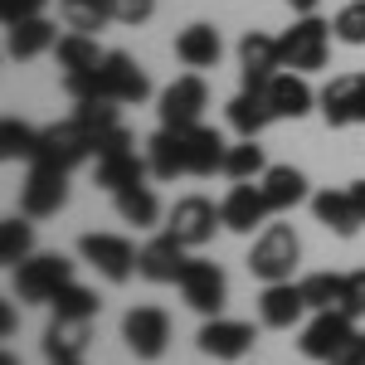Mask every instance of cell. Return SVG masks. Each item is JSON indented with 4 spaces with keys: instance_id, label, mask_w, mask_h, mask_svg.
Wrapping results in <instances>:
<instances>
[{
    "instance_id": "1",
    "label": "cell",
    "mask_w": 365,
    "mask_h": 365,
    "mask_svg": "<svg viewBox=\"0 0 365 365\" xmlns=\"http://www.w3.org/2000/svg\"><path fill=\"white\" fill-rule=\"evenodd\" d=\"M297 258H302V244L292 225H263L249 249V273L258 282H287L297 273Z\"/></svg>"
},
{
    "instance_id": "2",
    "label": "cell",
    "mask_w": 365,
    "mask_h": 365,
    "mask_svg": "<svg viewBox=\"0 0 365 365\" xmlns=\"http://www.w3.org/2000/svg\"><path fill=\"white\" fill-rule=\"evenodd\" d=\"M10 278H15V297L39 307V302H54L73 282V263L63 253H29L20 268H10Z\"/></svg>"
},
{
    "instance_id": "3",
    "label": "cell",
    "mask_w": 365,
    "mask_h": 365,
    "mask_svg": "<svg viewBox=\"0 0 365 365\" xmlns=\"http://www.w3.org/2000/svg\"><path fill=\"white\" fill-rule=\"evenodd\" d=\"M331 25L327 20H317V15H297L292 29H282V68H297V73H317V68H327V58H331Z\"/></svg>"
},
{
    "instance_id": "4",
    "label": "cell",
    "mask_w": 365,
    "mask_h": 365,
    "mask_svg": "<svg viewBox=\"0 0 365 365\" xmlns=\"http://www.w3.org/2000/svg\"><path fill=\"white\" fill-rule=\"evenodd\" d=\"M356 317H346L341 307H331V312H317L307 327H302V356L307 361H322V365H331V361H341V356H351L356 351Z\"/></svg>"
},
{
    "instance_id": "5",
    "label": "cell",
    "mask_w": 365,
    "mask_h": 365,
    "mask_svg": "<svg viewBox=\"0 0 365 365\" xmlns=\"http://www.w3.org/2000/svg\"><path fill=\"white\" fill-rule=\"evenodd\" d=\"M210 108V88L200 73H180L175 83L161 88V98H156V117H161V127L170 132H185V127H195L200 117Z\"/></svg>"
},
{
    "instance_id": "6",
    "label": "cell",
    "mask_w": 365,
    "mask_h": 365,
    "mask_svg": "<svg viewBox=\"0 0 365 365\" xmlns=\"http://www.w3.org/2000/svg\"><path fill=\"white\" fill-rule=\"evenodd\" d=\"M68 205V170L49 161H29V175L20 185V210L29 220H49Z\"/></svg>"
},
{
    "instance_id": "7",
    "label": "cell",
    "mask_w": 365,
    "mask_h": 365,
    "mask_svg": "<svg viewBox=\"0 0 365 365\" xmlns=\"http://www.w3.org/2000/svg\"><path fill=\"white\" fill-rule=\"evenodd\" d=\"M215 229H225V210L205 195H185L170 205V220H166V234H175L185 249H205L215 239Z\"/></svg>"
},
{
    "instance_id": "8",
    "label": "cell",
    "mask_w": 365,
    "mask_h": 365,
    "mask_svg": "<svg viewBox=\"0 0 365 365\" xmlns=\"http://www.w3.org/2000/svg\"><path fill=\"white\" fill-rule=\"evenodd\" d=\"M180 287V297H185V307L200 312V317H220L229 302V278L220 263H210V258H190V268H185V278L175 282Z\"/></svg>"
},
{
    "instance_id": "9",
    "label": "cell",
    "mask_w": 365,
    "mask_h": 365,
    "mask_svg": "<svg viewBox=\"0 0 365 365\" xmlns=\"http://www.w3.org/2000/svg\"><path fill=\"white\" fill-rule=\"evenodd\" d=\"M88 156H98V137L88 132L78 117H63L54 127H44V141H39V161H49V166H83Z\"/></svg>"
},
{
    "instance_id": "10",
    "label": "cell",
    "mask_w": 365,
    "mask_h": 365,
    "mask_svg": "<svg viewBox=\"0 0 365 365\" xmlns=\"http://www.w3.org/2000/svg\"><path fill=\"white\" fill-rule=\"evenodd\" d=\"M98 88H103V98H113V103H146V98H151L146 68H141L132 54H122V49H108L103 68H98Z\"/></svg>"
},
{
    "instance_id": "11",
    "label": "cell",
    "mask_w": 365,
    "mask_h": 365,
    "mask_svg": "<svg viewBox=\"0 0 365 365\" xmlns=\"http://www.w3.org/2000/svg\"><path fill=\"white\" fill-rule=\"evenodd\" d=\"M122 341H127V351L141 356V361H161L166 356V341H170V317L161 307H132L122 317Z\"/></svg>"
},
{
    "instance_id": "12",
    "label": "cell",
    "mask_w": 365,
    "mask_h": 365,
    "mask_svg": "<svg viewBox=\"0 0 365 365\" xmlns=\"http://www.w3.org/2000/svg\"><path fill=\"white\" fill-rule=\"evenodd\" d=\"M78 253H83L108 282H127L137 273V258H141L122 234H83V239H78Z\"/></svg>"
},
{
    "instance_id": "13",
    "label": "cell",
    "mask_w": 365,
    "mask_h": 365,
    "mask_svg": "<svg viewBox=\"0 0 365 365\" xmlns=\"http://www.w3.org/2000/svg\"><path fill=\"white\" fill-rule=\"evenodd\" d=\"M302 312L307 307V297H302V282H263V292H258V322L268 327V331H292L297 322H302Z\"/></svg>"
},
{
    "instance_id": "14",
    "label": "cell",
    "mask_w": 365,
    "mask_h": 365,
    "mask_svg": "<svg viewBox=\"0 0 365 365\" xmlns=\"http://www.w3.org/2000/svg\"><path fill=\"white\" fill-rule=\"evenodd\" d=\"M253 327L249 322H229V317H205V327H200L195 346L205 356H215V361H244L253 351Z\"/></svg>"
},
{
    "instance_id": "15",
    "label": "cell",
    "mask_w": 365,
    "mask_h": 365,
    "mask_svg": "<svg viewBox=\"0 0 365 365\" xmlns=\"http://www.w3.org/2000/svg\"><path fill=\"white\" fill-rule=\"evenodd\" d=\"M185 268H190V253L185 244L175 239V234H156L137 258V273L146 282H156V287H166V282H180L185 278Z\"/></svg>"
},
{
    "instance_id": "16",
    "label": "cell",
    "mask_w": 365,
    "mask_h": 365,
    "mask_svg": "<svg viewBox=\"0 0 365 365\" xmlns=\"http://www.w3.org/2000/svg\"><path fill=\"white\" fill-rule=\"evenodd\" d=\"M365 98V73H336L331 83L317 93V108L327 117V127H356Z\"/></svg>"
},
{
    "instance_id": "17",
    "label": "cell",
    "mask_w": 365,
    "mask_h": 365,
    "mask_svg": "<svg viewBox=\"0 0 365 365\" xmlns=\"http://www.w3.org/2000/svg\"><path fill=\"white\" fill-rule=\"evenodd\" d=\"M282 68V44L263 29H249L239 39V73H244V88H263L273 73Z\"/></svg>"
},
{
    "instance_id": "18",
    "label": "cell",
    "mask_w": 365,
    "mask_h": 365,
    "mask_svg": "<svg viewBox=\"0 0 365 365\" xmlns=\"http://www.w3.org/2000/svg\"><path fill=\"white\" fill-rule=\"evenodd\" d=\"M225 229H234V234H253V229L268 225V200H263V185H253V180H234V190L225 195Z\"/></svg>"
},
{
    "instance_id": "19",
    "label": "cell",
    "mask_w": 365,
    "mask_h": 365,
    "mask_svg": "<svg viewBox=\"0 0 365 365\" xmlns=\"http://www.w3.org/2000/svg\"><path fill=\"white\" fill-rule=\"evenodd\" d=\"M312 215H317V225H327L341 239H356L365 225V215H361V205H356L351 190H317L312 195Z\"/></svg>"
},
{
    "instance_id": "20",
    "label": "cell",
    "mask_w": 365,
    "mask_h": 365,
    "mask_svg": "<svg viewBox=\"0 0 365 365\" xmlns=\"http://www.w3.org/2000/svg\"><path fill=\"white\" fill-rule=\"evenodd\" d=\"M229 127L239 132V137H258L268 122H278V113H273V98H268V88H239L234 98H229Z\"/></svg>"
},
{
    "instance_id": "21",
    "label": "cell",
    "mask_w": 365,
    "mask_h": 365,
    "mask_svg": "<svg viewBox=\"0 0 365 365\" xmlns=\"http://www.w3.org/2000/svg\"><path fill=\"white\" fill-rule=\"evenodd\" d=\"M263 88H268L278 117H292V122H297V117H307L312 108H317V93L307 88V73H297V68H278Z\"/></svg>"
},
{
    "instance_id": "22",
    "label": "cell",
    "mask_w": 365,
    "mask_h": 365,
    "mask_svg": "<svg viewBox=\"0 0 365 365\" xmlns=\"http://www.w3.org/2000/svg\"><path fill=\"white\" fill-rule=\"evenodd\" d=\"M5 54L10 58H39L49 54L58 44V25L54 20H44V15H29V20H15V25H5Z\"/></svg>"
},
{
    "instance_id": "23",
    "label": "cell",
    "mask_w": 365,
    "mask_h": 365,
    "mask_svg": "<svg viewBox=\"0 0 365 365\" xmlns=\"http://www.w3.org/2000/svg\"><path fill=\"white\" fill-rule=\"evenodd\" d=\"M180 141H185V166H190V175H215V170H225L229 146H225V137H220L215 127L195 122V127L180 132Z\"/></svg>"
},
{
    "instance_id": "24",
    "label": "cell",
    "mask_w": 365,
    "mask_h": 365,
    "mask_svg": "<svg viewBox=\"0 0 365 365\" xmlns=\"http://www.w3.org/2000/svg\"><path fill=\"white\" fill-rule=\"evenodd\" d=\"M220 54H225V39H220L215 25H185L175 34V58L185 68H215Z\"/></svg>"
},
{
    "instance_id": "25",
    "label": "cell",
    "mask_w": 365,
    "mask_h": 365,
    "mask_svg": "<svg viewBox=\"0 0 365 365\" xmlns=\"http://www.w3.org/2000/svg\"><path fill=\"white\" fill-rule=\"evenodd\" d=\"M258 185H263V200H268L273 215H287V210H297L307 200V175L297 166H268Z\"/></svg>"
},
{
    "instance_id": "26",
    "label": "cell",
    "mask_w": 365,
    "mask_h": 365,
    "mask_svg": "<svg viewBox=\"0 0 365 365\" xmlns=\"http://www.w3.org/2000/svg\"><path fill=\"white\" fill-rule=\"evenodd\" d=\"M88 341H93V322L54 317L49 331H44V356H49V361H83Z\"/></svg>"
},
{
    "instance_id": "27",
    "label": "cell",
    "mask_w": 365,
    "mask_h": 365,
    "mask_svg": "<svg viewBox=\"0 0 365 365\" xmlns=\"http://www.w3.org/2000/svg\"><path fill=\"white\" fill-rule=\"evenodd\" d=\"M146 175H151V170H146V156H137V146H127V151H103V156H98V170H93V180H98L103 190L137 185Z\"/></svg>"
},
{
    "instance_id": "28",
    "label": "cell",
    "mask_w": 365,
    "mask_h": 365,
    "mask_svg": "<svg viewBox=\"0 0 365 365\" xmlns=\"http://www.w3.org/2000/svg\"><path fill=\"white\" fill-rule=\"evenodd\" d=\"M146 170H151L156 180H175V175H190V166H185V141H180V132L161 127L156 137L146 141Z\"/></svg>"
},
{
    "instance_id": "29",
    "label": "cell",
    "mask_w": 365,
    "mask_h": 365,
    "mask_svg": "<svg viewBox=\"0 0 365 365\" xmlns=\"http://www.w3.org/2000/svg\"><path fill=\"white\" fill-rule=\"evenodd\" d=\"M54 58L63 73H88V68H103V58H108V49L93 39V34H78V29H68L63 39L54 44Z\"/></svg>"
},
{
    "instance_id": "30",
    "label": "cell",
    "mask_w": 365,
    "mask_h": 365,
    "mask_svg": "<svg viewBox=\"0 0 365 365\" xmlns=\"http://www.w3.org/2000/svg\"><path fill=\"white\" fill-rule=\"evenodd\" d=\"M117 200V215L127 220V225H137V229H151L156 220H161V200H156V190L151 185H122V190H113Z\"/></svg>"
},
{
    "instance_id": "31",
    "label": "cell",
    "mask_w": 365,
    "mask_h": 365,
    "mask_svg": "<svg viewBox=\"0 0 365 365\" xmlns=\"http://www.w3.org/2000/svg\"><path fill=\"white\" fill-rule=\"evenodd\" d=\"M39 141H44V127H29L20 117L0 122V156L5 161H39Z\"/></svg>"
},
{
    "instance_id": "32",
    "label": "cell",
    "mask_w": 365,
    "mask_h": 365,
    "mask_svg": "<svg viewBox=\"0 0 365 365\" xmlns=\"http://www.w3.org/2000/svg\"><path fill=\"white\" fill-rule=\"evenodd\" d=\"M58 15L63 25L78 29V34H93L103 25H117L113 20V0H58Z\"/></svg>"
},
{
    "instance_id": "33",
    "label": "cell",
    "mask_w": 365,
    "mask_h": 365,
    "mask_svg": "<svg viewBox=\"0 0 365 365\" xmlns=\"http://www.w3.org/2000/svg\"><path fill=\"white\" fill-rule=\"evenodd\" d=\"M29 253H34V225H29V215H10L0 225V263L20 268Z\"/></svg>"
},
{
    "instance_id": "34",
    "label": "cell",
    "mask_w": 365,
    "mask_h": 365,
    "mask_svg": "<svg viewBox=\"0 0 365 365\" xmlns=\"http://www.w3.org/2000/svg\"><path fill=\"white\" fill-rule=\"evenodd\" d=\"M263 170H268V161H263L258 137H239V146H229V156H225L229 180H263Z\"/></svg>"
},
{
    "instance_id": "35",
    "label": "cell",
    "mask_w": 365,
    "mask_h": 365,
    "mask_svg": "<svg viewBox=\"0 0 365 365\" xmlns=\"http://www.w3.org/2000/svg\"><path fill=\"white\" fill-rule=\"evenodd\" d=\"M341 292H346V273H312V278H302V297H307L312 312L341 307Z\"/></svg>"
},
{
    "instance_id": "36",
    "label": "cell",
    "mask_w": 365,
    "mask_h": 365,
    "mask_svg": "<svg viewBox=\"0 0 365 365\" xmlns=\"http://www.w3.org/2000/svg\"><path fill=\"white\" fill-rule=\"evenodd\" d=\"M49 307H54V317H78V322H93V317L103 312V302H98V292H88V287H78V282H68V287L58 292Z\"/></svg>"
},
{
    "instance_id": "37",
    "label": "cell",
    "mask_w": 365,
    "mask_h": 365,
    "mask_svg": "<svg viewBox=\"0 0 365 365\" xmlns=\"http://www.w3.org/2000/svg\"><path fill=\"white\" fill-rule=\"evenodd\" d=\"M117 108L122 103H113V98H83V103H73V117L83 122L93 137H103V132L117 127Z\"/></svg>"
},
{
    "instance_id": "38",
    "label": "cell",
    "mask_w": 365,
    "mask_h": 365,
    "mask_svg": "<svg viewBox=\"0 0 365 365\" xmlns=\"http://www.w3.org/2000/svg\"><path fill=\"white\" fill-rule=\"evenodd\" d=\"M331 34H336L341 44L361 49V44H365V0H351V5H341L336 20H331Z\"/></svg>"
},
{
    "instance_id": "39",
    "label": "cell",
    "mask_w": 365,
    "mask_h": 365,
    "mask_svg": "<svg viewBox=\"0 0 365 365\" xmlns=\"http://www.w3.org/2000/svg\"><path fill=\"white\" fill-rule=\"evenodd\" d=\"M341 312H346V317H356V322L365 317V268H356V273H346V292H341Z\"/></svg>"
},
{
    "instance_id": "40",
    "label": "cell",
    "mask_w": 365,
    "mask_h": 365,
    "mask_svg": "<svg viewBox=\"0 0 365 365\" xmlns=\"http://www.w3.org/2000/svg\"><path fill=\"white\" fill-rule=\"evenodd\" d=\"M151 15H156V0H113L117 25H146Z\"/></svg>"
},
{
    "instance_id": "41",
    "label": "cell",
    "mask_w": 365,
    "mask_h": 365,
    "mask_svg": "<svg viewBox=\"0 0 365 365\" xmlns=\"http://www.w3.org/2000/svg\"><path fill=\"white\" fill-rule=\"evenodd\" d=\"M49 0H0V20L15 25V20H29V15H44Z\"/></svg>"
},
{
    "instance_id": "42",
    "label": "cell",
    "mask_w": 365,
    "mask_h": 365,
    "mask_svg": "<svg viewBox=\"0 0 365 365\" xmlns=\"http://www.w3.org/2000/svg\"><path fill=\"white\" fill-rule=\"evenodd\" d=\"M0 331H5V336H15V307H10V302L0 307Z\"/></svg>"
},
{
    "instance_id": "43",
    "label": "cell",
    "mask_w": 365,
    "mask_h": 365,
    "mask_svg": "<svg viewBox=\"0 0 365 365\" xmlns=\"http://www.w3.org/2000/svg\"><path fill=\"white\" fill-rule=\"evenodd\" d=\"M287 5H292V10H297V15H312V10H317V5H322V0H287Z\"/></svg>"
},
{
    "instance_id": "44",
    "label": "cell",
    "mask_w": 365,
    "mask_h": 365,
    "mask_svg": "<svg viewBox=\"0 0 365 365\" xmlns=\"http://www.w3.org/2000/svg\"><path fill=\"white\" fill-rule=\"evenodd\" d=\"M351 195H356V205H361V215H365V180H356V185H351Z\"/></svg>"
},
{
    "instance_id": "45",
    "label": "cell",
    "mask_w": 365,
    "mask_h": 365,
    "mask_svg": "<svg viewBox=\"0 0 365 365\" xmlns=\"http://www.w3.org/2000/svg\"><path fill=\"white\" fill-rule=\"evenodd\" d=\"M351 356H361V361H365V331L356 336V351H351Z\"/></svg>"
},
{
    "instance_id": "46",
    "label": "cell",
    "mask_w": 365,
    "mask_h": 365,
    "mask_svg": "<svg viewBox=\"0 0 365 365\" xmlns=\"http://www.w3.org/2000/svg\"><path fill=\"white\" fill-rule=\"evenodd\" d=\"M331 365H365L361 356H341V361H331Z\"/></svg>"
},
{
    "instance_id": "47",
    "label": "cell",
    "mask_w": 365,
    "mask_h": 365,
    "mask_svg": "<svg viewBox=\"0 0 365 365\" xmlns=\"http://www.w3.org/2000/svg\"><path fill=\"white\" fill-rule=\"evenodd\" d=\"M0 365H20V361H15V356H10V351H5V361H0Z\"/></svg>"
},
{
    "instance_id": "48",
    "label": "cell",
    "mask_w": 365,
    "mask_h": 365,
    "mask_svg": "<svg viewBox=\"0 0 365 365\" xmlns=\"http://www.w3.org/2000/svg\"><path fill=\"white\" fill-rule=\"evenodd\" d=\"M49 365H83V361H49Z\"/></svg>"
},
{
    "instance_id": "49",
    "label": "cell",
    "mask_w": 365,
    "mask_h": 365,
    "mask_svg": "<svg viewBox=\"0 0 365 365\" xmlns=\"http://www.w3.org/2000/svg\"><path fill=\"white\" fill-rule=\"evenodd\" d=\"M356 122H365V98H361V117H356Z\"/></svg>"
}]
</instances>
